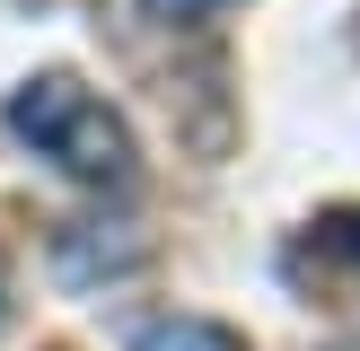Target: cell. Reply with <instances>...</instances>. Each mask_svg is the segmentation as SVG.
<instances>
[{
    "mask_svg": "<svg viewBox=\"0 0 360 351\" xmlns=\"http://www.w3.org/2000/svg\"><path fill=\"white\" fill-rule=\"evenodd\" d=\"M316 255L343 263V272L360 281V211H334V220H316Z\"/></svg>",
    "mask_w": 360,
    "mask_h": 351,
    "instance_id": "277c9868",
    "label": "cell"
},
{
    "mask_svg": "<svg viewBox=\"0 0 360 351\" xmlns=\"http://www.w3.org/2000/svg\"><path fill=\"white\" fill-rule=\"evenodd\" d=\"M9 132L27 140L35 158H53L70 185H97V193L132 185V167H141L132 123H123L88 79H70V70H35V79L9 88Z\"/></svg>",
    "mask_w": 360,
    "mask_h": 351,
    "instance_id": "6da1fadb",
    "label": "cell"
},
{
    "mask_svg": "<svg viewBox=\"0 0 360 351\" xmlns=\"http://www.w3.org/2000/svg\"><path fill=\"white\" fill-rule=\"evenodd\" d=\"M132 351H246L229 325H211V316H185V307H167V316H141L132 333H123Z\"/></svg>",
    "mask_w": 360,
    "mask_h": 351,
    "instance_id": "3957f363",
    "label": "cell"
},
{
    "mask_svg": "<svg viewBox=\"0 0 360 351\" xmlns=\"http://www.w3.org/2000/svg\"><path fill=\"white\" fill-rule=\"evenodd\" d=\"M150 255H158L150 228H132V220H62V228H53V272H62L70 290L123 281V272H141Z\"/></svg>",
    "mask_w": 360,
    "mask_h": 351,
    "instance_id": "7a4b0ae2",
    "label": "cell"
},
{
    "mask_svg": "<svg viewBox=\"0 0 360 351\" xmlns=\"http://www.w3.org/2000/svg\"><path fill=\"white\" fill-rule=\"evenodd\" d=\"M141 9H150L158 27H202V18H220L229 0H141Z\"/></svg>",
    "mask_w": 360,
    "mask_h": 351,
    "instance_id": "5b68a950",
    "label": "cell"
}]
</instances>
